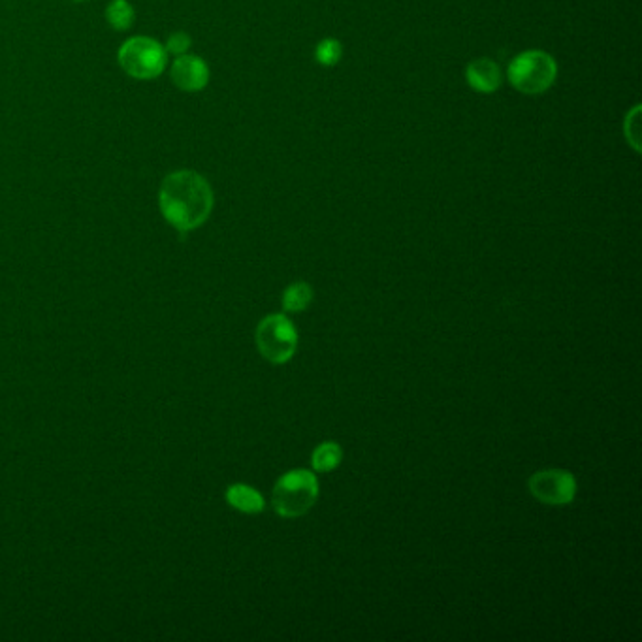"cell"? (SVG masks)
Segmentation results:
<instances>
[{
  "mask_svg": "<svg viewBox=\"0 0 642 642\" xmlns=\"http://www.w3.org/2000/svg\"><path fill=\"white\" fill-rule=\"evenodd\" d=\"M213 204L215 198L208 179L194 170H176L162 179L159 189L162 217L181 234L204 225Z\"/></svg>",
  "mask_w": 642,
  "mask_h": 642,
  "instance_id": "1",
  "label": "cell"
},
{
  "mask_svg": "<svg viewBox=\"0 0 642 642\" xmlns=\"http://www.w3.org/2000/svg\"><path fill=\"white\" fill-rule=\"evenodd\" d=\"M507 78L522 95H543L556 83L558 63L543 49H528L509 63Z\"/></svg>",
  "mask_w": 642,
  "mask_h": 642,
  "instance_id": "2",
  "label": "cell"
},
{
  "mask_svg": "<svg viewBox=\"0 0 642 642\" xmlns=\"http://www.w3.org/2000/svg\"><path fill=\"white\" fill-rule=\"evenodd\" d=\"M319 499V481L313 471L292 469L273 488L275 513L283 518H298L309 513Z\"/></svg>",
  "mask_w": 642,
  "mask_h": 642,
  "instance_id": "3",
  "label": "cell"
},
{
  "mask_svg": "<svg viewBox=\"0 0 642 642\" xmlns=\"http://www.w3.org/2000/svg\"><path fill=\"white\" fill-rule=\"evenodd\" d=\"M121 68L134 80H155L168 66V53L159 40L149 36H132L117 53Z\"/></svg>",
  "mask_w": 642,
  "mask_h": 642,
  "instance_id": "4",
  "label": "cell"
},
{
  "mask_svg": "<svg viewBox=\"0 0 642 642\" xmlns=\"http://www.w3.org/2000/svg\"><path fill=\"white\" fill-rule=\"evenodd\" d=\"M257 347L272 364H287L298 349V332L289 317L275 313L258 322Z\"/></svg>",
  "mask_w": 642,
  "mask_h": 642,
  "instance_id": "5",
  "label": "cell"
},
{
  "mask_svg": "<svg viewBox=\"0 0 642 642\" xmlns=\"http://www.w3.org/2000/svg\"><path fill=\"white\" fill-rule=\"evenodd\" d=\"M530 494L545 505H569L577 498V479L565 469H543L528 481Z\"/></svg>",
  "mask_w": 642,
  "mask_h": 642,
  "instance_id": "6",
  "label": "cell"
},
{
  "mask_svg": "<svg viewBox=\"0 0 642 642\" xmlns=\"http://www.w3.org/2000/svg\"><path fill=\"white\" fill-rule=\"evenodd\" d=\"M209 76L208 63L198 55H177L176 61L170 66V78L176 83L177 89L185 93H198L206 89Z\"/></svg>",
  "mask_w": 642,
  "mask_h": 642,
  "instance_id": "7",
  "label": "cell"
},
{
  "mask_svg": "<svg viewBox=\"0 0 642 642\" xmlns=\"http://www.w3.org/2000/svg\"><path fill=\"white\" fill-rule=\"evenodd\" d=\"M466 80L473 91L482 95H492L501 87L503 74L496 61H492L490 57H479L467 65Z\"/></svg>",
  "mask_w": 642,
  "mask_h": 642,
  "instance_id": "8",
  "label": "cell"
},
{
  "mask_svg": "<svg viewBox=\"0 0 642 642\" xmlns=\"http://www.w3.org/2000/svg\"><path fill=\"white\" fill-rule=\"evenodd\" d=\"M226 501L230 507L245 514H258L264 511V498L260 492L247 484H232L226 490Z\"/></svg>",
  "mask_w": 642,
  "mask_h": 642,
  "instance_id": "9",
  "label": "cell"
},
{
  "mask_svg": "<svg viewBox=\"0 0 642 642\" xmlns=\"http://www.w3.org/2000/svg\"><path fill=\"white\" fill-rule=\"evenodd\" d=\"M341 460H343V450L334 441L321 443L311 454V466L317 473L334 471L341 464Z\"/></svg>",
  "mask_w": 642,
  "mask_h": 642,
  "instance_id": "10",
  "label": "cell"
},
{
  "mask_svg": "<svg viewBox=\"0 0 642 642\" xmlns=\"http://www.w3.org/2000/svg\"><path fill=\"white\" fill-rule=\"evenodd\" d=\"M313 302V289L304 281H296L283 292V309L289 313H302Z\"/></svg>",
  "mask_w": 642,
  "mask_h": 642,
  "instance_id": "11",
  "label": "cell"
},
{
  "mask_svg": "<svg viewBox=\"0 0 642 642\" xmlns=\"http://www.w3.org/2000/svg\"><path fill=\"white\" fill-rule=\"evenodd\" d=\"M134 8L129 0H112L106 8V19L115 31H129L134 25Z\"/></svg>",
  "mask_w": 642,
  "mask_h": 642,
  "instance_id": "12",
  "label": "cell"
},
{
  "mask_svg": "<svg viewBox=\"0 0 642 642\" xmlns=\"http://www.w3.org/2000/svg\"><path fill=\"white\" fill-rule=\"evenodd\" d=\"M641 106H633L624 119V136L635 153H641Z\"/></svg>",
  "mask_w": 642,
  "mask_h": 642,
  "instance_id": "13",
  "label": "cell"
},
{
  "mask_svg": "<svg viewBox=\"0 0 642 642\" xmlns=\"http://www.w3.org/2000/svg\"><path fill=\"white\" fill-rule=\"evenodd\" d=\"M343 55V46L336 38H324L315 49V59L321 66H336Z\"/></svg>",
  "mask_w": 642,
  "mask_h": 642,
  "instance_id": "14",
  "label": "cell"
},
{
  "mask_svg": "<svg viewBox=\"0 0 642 642\" xmlns=\"http://www.w3.org/2000/svg\"><path fill=\"white\" fill-rule=\"evenodd\" d=\"M193 46V38L183 31H177V33H172L168 36L166 44H164V49L166 53H172V55H183L187 53L189 49Z\"/></svg>",
  "mask_w": 642,
  "mask_h": 642,
  "instance_id": "15",
  "label": "cell"
},
{
  "mask_svg": "<svg viewBox=\"0 0 642 642\" xmlns=\"http://www.w3.org/2000/svg\"><path fill=\"white\" fill-rule=\"evenodd\" d=\"M76 2H81V0H76Z\"/></svg>",
  "mask_w": 642,
  "mask_h": 642,
  "instance_id": "16",
  "label": "cell"
}]
</instances>
